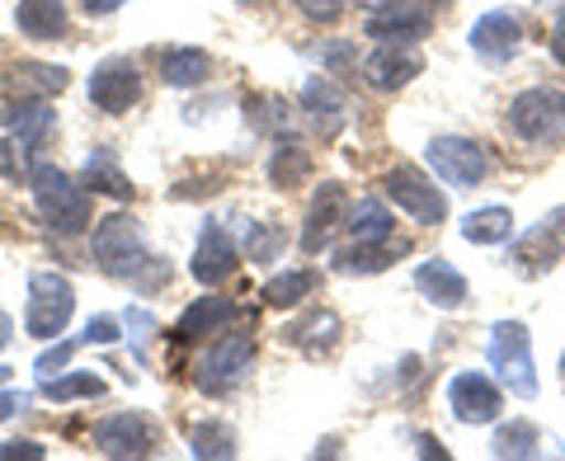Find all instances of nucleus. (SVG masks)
<instances>
[{
  "mask_svg": "<svg viewBox=\"0 0 565 461\" xmlns=\"http://www.w3.org/2000/svg\"><path fill=\"white\" fill-rule=\"evenodd\" d=\"M29 189H33V207H39V217L52 230H62V236H76V230L90 226V193H85V184L71 180L66 170H57V165H33Z\"/></svg>",
  "mask_w": 565,
  "mask_h": 461,
  "instance_id": "obj_1",
  "label": "nucleus"
},
{
  "mask_svg": "<svg viewBox=\"0 0 565 461\" xmlns=\"http://www.w3.org/2000/svg\"><path fill=\"white\" fill-rule=\"evenodd\" d=\"M490 367L500 386L519 400H533L537 396V363H533V340H527V325L523 321H500L490 330Z\"/></svg>",
  "mask_w": 565,
  "mask_h": 461,
  "instance_id": "obj_2",
  "label": "nucleus"
},
{
  "mask_svg": "<svg viewBox=\"0 0 565 461\" xmlns=\"http://www.w3.org/2000/svg\"><path fill=\"white\" fill-rule=\"evenodd\" d=\"M95 264L114 278H137L141 269L151 264L147 255V240H141V226L128 212H109L99 226H95Z\"/></svg>",
  "mask_w": 565,
  "mask_h": 461,
  "instance_id": "obj_3",
  "label": "nucleus"
},
{
  "mask_svg": "<svg viewBox=\"0 0 565 461\" xmlns=\"http://www.w3.org/2000/svg\"><path fill=\"white\" fill-rule=\"evenodd\" d=\"M509 128L533 147H552L565 137V95L552 85H533V90L514 95L509 99Z\"/></svg>",
  "mask_w": 565,
  "mask_h": 461,
  "instance_id": "obj_4",
  "label": "nucleus"
},
{
  "mask_svg": "<svg viewBox=\"0 0 565 461\" xmlns=\"http://www.w3.org/2000/svg\"><path fill=\"white\" fill-rule=\"evenodd\" d=\"M71 311H76V292L62 274H47L39 269L29 278V311H24V330L39 334V340H57L66 330Z\"/></svg>",
  "mask_w": 565,
  "mask_h": 461,
  "instance_id": "obj_5",
  "label": "nucleus"
},
{
  "mask_svg": "<svg viewBox=\"0 0 565 461\" xmlns=\"http://www.w3.org/2000/svg\"><path fill=\"white\" fill-rule=\"evenodd\" d=\"M424 161H429L434 180H444L452 189H476V184H486V174H490V156L476 147L471 137H434L429 147H424Z\"/></svg>",
  "mask_w": 565,
  "mask_h": 461,
  "instance_id": "obj_6",
  "label": "nucleus"
},
{
  "mask_svg": "<svg viewBox=\"0 0 565 461\" xmlns=\"http://www.w3.org/2000/svg\"><path fill=\"white\" fill-rule=\"evenodd\" d=\"M386 199H392L405 217H415L419 226H438V222H448V199L434 189V180H424V174L415 165H392L386 170Z\"/></svg>",
  "mask_w": 565,
  "mask_h": 461,
  "instance_id": "obj_7",
  "label": "nucleus"
},
{
  "mask_svg": "<svg viewBox=\"0 0 565 461\" xmlns=\"http://www.w3.org/2000/svg\"><path fill=\"white\" fill-rule=\"evenodd\" d=\"M565 259V203L552 207L546 217L527 230V236L509 250V264L523 274V278H537V274H552L556 264Z\"/></svg>",
  "mask_w": 565,
  "mask_h": 461,
  "instance_id": "obj_8",
  "label": "nucleus"
},
{
  "mask_svg": "<svg viewBox=\"0 0 565 461\" xmlns=\"http://www.w3.org/2000/svg\"><path fill=\"white\" fill-rule=\"evenodd\" d=\"M250 353H255L250 334H222V340L199 358V392L226 396L232 386H241L245 372H250Z\"/></svg>",
  "mask_w": 565,
  "mask_h": 461,
  "instance_id": "obj_9",
  "label": "nucleus"
},
{
  "mask_svg": "<svg viewBox=\"0 0 565 461\" xmlns=\"http://www.w3.org/2000/svg\"><path fill=\"white\" fill-rule=\"evenodd\" d=\"M434 29V10L424 0H386L367 14V33L377 43H419Z\"/></svg>",
  "mask_w": 565,
  "mask_h": 461,
  "instance_id": "obj_10",
  "label": "nucleus"
},
{
  "mask_svg": "<svg viewBox=\"0 0 565 461\" xmlns=\"http://www.w3.org/2000/svg\"><path fill=\"white\" fill-rule=\"evenodd\" d=\"M141 99V76L128 57H109L95 66L90 76V104L104 114H128L132 104Z\"/></svg>",
  "mask_w": 565,
  "mask_h": 461,
  "instance_id": "obj_11",
  "label": "nucleus"
},
{
  "mask_svg": "<svg viewBox=\"0 0 565 461\" xmlns=\"http://www.w3.org/2000/svg\"><path fill=\"white\" fill-rule=\"evenodd\" d=\"M471 52L481 62H490V66H500V62H509L519 52V43H523V20L514 10H490V14H481V20L471 24Z\"/></svg>",
  "mask_w": 565,
  "mask_h": 461,
  "instance_id": "obj_12",
  "label": "nucleus"
},
{
  "mask_svg": "<svg viewBox=\"0 0 565 461\" xmlns=\"http://www.w3.org/2000/svg\"><path fill=\"white\" fill-rule=\"evenodd\" d=\"M419 71H424V57L411 43H382L373 57L363 62V81L373 85V90H382V95H396L419 76Z\"/></svg>",
  "mask_w": 565,
  "mask_h": 461,
  "instance_id": "obj_13",
  "label": "nucleus"
},
{
  "mask_svg": "<svg viewBox=\"0 0 565 461\" xmlns=\"http://www.w3.org/2000/svg\"><path fill=\"white\" fill-rule=\"evenodd\" d=\"M448 405L457 424H490V419H500V386L486 372H457L448 386Z\"/></svg>",
  "mask_w": 565,
  "mask_h": 461,
  "instance_id": "obj_14",
  "label": "nucleus"
},
{
  "mask_svg": "<svg viewBox=\"0 0 565 461\" xmlns=\"http://www.w3.org/2000/svg\"><path fill=\"white\" fill-rule=\"evenodd\" d=\"M95 448L104 457H151L156 429L141 415H109L95 424Z\"/></svg>",
  "mask_w": 565,
  "mask_h": 461,
  "instance_id": "obj_15",
  "label": "nucleus"
},
{
  "mask_svg": "<svg viewBox=\"0 0 565 461\" xmlns=\"http://www.w3.org/2000/svg\"><path fill=\"white\" fill-rule=\"evenodd\" d=\"M349 222V193L344 184H321V193L311 199V212H307V230H302V250L316 255L326 250L330 236Z\"/></svg>",
  "mask_w": 565,
  "mask_h": 461,
  "instance_id": "obj_16",
  "label": "nucleus"
},
{
  "mask_svg": "<svg viewBox=\"0 0 565 461\" xmlns=\"http://www.w3.org/2000/svg\"><path fill=\"white\" fill-rule=\"evenodd\" d=\"M236 240L226 236L222 222H207L203 236H199V250H193V278L203 282V288H212V282L232 278L236 274Z\"/></svg>",
  "mask_w": 565,
  "mask_h": 461,
  "instance_id": "obj_17",
  "label": "nucleus"
},
{
  "mask_svg": "<svg viewBox=\"0 0 565 461\" xmlns=\"http://www.w3.org/2000/svg\"><path fill=\"white\" fill-rule=\"evenodd\" d=\"M0 128H6V137H20L39 151L57 128V114L47 109V99H10L6 114H0Z\"/></svg>",
  "mask_w": 565,
  "mask_h": 461,
  "instance_id": "obj_18",
  "label": "nucleus"
},
{
  "mask_svg": "<svg viewBox=\"0 0 565 461\" xmlns=\"http://www.w3.org/2000/svg\"><path fill=\"white\" fill-rule=\"evenodd\" d=\"M241 315V307L232 297H199L193 307L180 315V325H174V340L180 344H193V340H203V334H222L226 325H232Z\"/></svg>",
  "mask_w": 565,
  "mask_h": 461,
  "instance_id": "obj_19",
  "label": "nucleus"
},
{
  "mask_svg": "<svg viewBox=\"0 0 565 461\" xmlns=\"http://www.w3.org/2000/svg\"><path fill=\"white\" fill-rule=\"evenodd\" d=\"M415 288L424 292V301L438 311H457L467 301V278L452 269L448 259H424L415 269Z\"/></svg>",
  "mask_w": 565,
  "mask_h": 461,
  "instance_id": "obj_20",
  "label": "nucleus"
},
{
  "mask_svg": "<svg viewBox=\"0 0 565 461\" xmlns=\"http://www.w3.org/2000/svg\"><path fill=\"white\" fill-rule=\"evenodd\" d=\"M6 90L20 95V99H52L57 90H66V71L43 66V62H20V66H10Z\"/></svg>",
  "mask_w": 565,
  "mask_h": 461,
  "instance_id": "obj_21",
  "label": "nucleus"
},
{
  "mask_svg": "<svg viewBox=\"0 0 565 461\" xmlns=\"http://www.w3.org/2000/svg\"><path fill=\"white\" fill-rule=\"evenodd\" d=\"M14 20H20L24 39L52 43V39H62V33H66V6H62V0H20Z\"/></svg>",
  "mask_w": 565,
  "mask_h": 461,
  "instance_id": "obj_22",
  "label": "nucleus"
},
{
  "mask_svg": "<svg viewBox=\"0 0 565 461\" xmlns=\"http://www.w3.org/2000/svg\"><path fill=\"white\" fill-rule=\"evenodd\" d=\"M302 109L316 118L321 137H334V132L344 128V95L334 90L326 76H311V81L302 85Z\"/></svg>",
  "mask_w": 565,
  "mask_h": 461,
  "instance_id": "obj_23",
  "label": "nucleus"
},
{
  "mask_svg": "<svg viewBox=\"0 0 565 461\" xmlns=\"http://www.w3.org/2000/svg\"><path fill=\"white\" fill-rule=\"evenodd\" d=\"M349 236L353 240H363V245H382V240H392V230H396V217L386 212L382 199H359L349 207Z\"/></svg>",
  "mask_w": 565,
  "mask_h": 461,
  "instance_id": "obj_24",
  "label": "nucleus"
},
{
  "mask_svg": "<svg viewBox=\"0 0 565 461\" xmlns=\"http://www.w3.org/2000/svg\"><path fill=\"white\" fill-rule=\"evenodd\" d=\"M282 334H288V344H297L302 353H311V358H316V353L334 349V340H340V315H334V311H307L302 321L288 325Z\"/></svg>",
  "mask_w": 565,
  "mask_h": 461,
  "instance_id": "obj_25",
  "label": "nucleus"
},
{
  "mask_svg": "<svg viewBox=\"0 0 565 461\" xmlns=\"http://www.w3.org/2000/svg\"><path fill=\"white\" fill-rule=\"evenodd\" d=\"M509 236H514V212L509 207H481L462 217V240L471 245H504Z\"/></svg>",
  "mask_w": 565,
  "mask_h": 461,
  "instance_id": "obj_26",
  "label": "nucleus"
},
{
  "mask_svg": "<svg viewBox=\"0 0 565 461\" xmlns=\"http://www.w3.org/2000/svg\"><path fill=\"white\" fill-rule=\"evenodd\" d=\"M161 76H166V85H174V90H193V85L207 81V52L203 47H174V52H166Z\"/></svg>",
  "mask_w": 565,
  "mask_h": 461,
  "instance_id": "obj_27",
  "label": "nucleus"
},
{
  "mask_svg": "<svg viewBox=\"0 0 565 461\" xmlns=\"http://www.w3.org/2000/svg\"><path fill=\"white\" fill-rule=\"evenodd\" d=\"M85 189H95V193H109V199H132V184H128V174L118 170L114 161V151H90V161H85Z\"/></svg>",
  "mask_w": 565,
  "mask_h": 461,
  "instance_id": "obj_28",
  "label": "nucleus"
},
{
  "mask_svg": "<svg viewBox=\"0 0 565 461\" xmlns=\"http://www.w3.org/2000/svg\"><path fill=\"white\" fill-rule=\"evenodd\" d=\"M396 259V250H392V245H349V250H340V255H334V269H340V274H382L386 269V264H392Z\"/></svg>",
  "mask_w": 565,
  "mask_h": 461,
  "instance_id": "obj_29",
  "label": "nucleus"
},
{
  "mask_svg": "<svg viewBox=\"0 0 565 461\" xmlns=\"http://www.w3.org/2000/svg\"><path fill=\"white\" fill-rule=\"evenodd\" d=\"M316 282H321L316 269H288V274H278L269 288H264V301H269V307H297L307 292H316Z\"/></svg>",
  "mask_w": 565,
  "mask_h": 461,
  "instance_id": "obj_30",
  "label": "nucleus"
},
{
  "mask_svg": "<svg viewBox=\"0 0 565 461\" xmlns=\"http://www.w3.org/2000/svg\"><path fill=\"white\" fill-rule=\"evenodd\" d=\"M537 442H542L537 424H527V419H514V424H504V429L494 433L490 452H494V457H537Z\"/></svg>",
  "mask_w": 565,
  "mask_h": 461,
  "instance_id": "obj_31",
  "label": "nucleus"
},
{
  "mask_svg": "<svg viewBox=\"0 0 565 461\" xmlns=\"http://www.w3.org/2000/svg\"><path fill=\"white\" fill-rule=\"evenodd\" d=\"M43 396L47 400H99L104 396V382L95 372H66V377H43Z\"/></svg>",
  "mask_w": 565,
  "mask_h": 461,
  "instance_id": "obj_32",
  "label": "nucleus"
},
{
  "mask_svg": "<svg viewBox=\"0 0 565 461\" xmlns=\"http://www.w3.org/2000/svg\"><path fill=\"white\" fill-rule=\"evenodd\" d=\"M311 174V156L297 147V141H288V147H278L274 151V161H269V180L278 189H292V184H302Z\"/></svg>",
  "mask_w": 565,
  "mask_h": 461,
  "instance_id": "obj_33",
  "label": "nucleus"
},
{
  "mask_svg": "<svg viewBox=\"0 0 565 461\" xmlns=\"http://www.w3.org/2000/svg\"><path fill=\"white\" fill-rule=\"evenodd\" d=\"M189 448H193V457H236V433L226 429L222 419H207L193 429Z\"/></svg>",
  "mask_w": 565,
  "mask_h": 461,
  "instance_id": "obj_34",
  "label": "nucleus"
},
{
  "mask_svg": "<svg viewBox=\"0 0 565 461\" xmlns=\"http://www.w3.org/2000/svg\"><path fill=\"white\" fill-rule=\"evenodd\" d=\"M282 245H288V236H282L278 226H264V222H245V259L255 264H269L282 255Z\"/></svg>",
  "mask_w": 565,
  "mask_h": 461,
  "instance_id": "obj_35",
  "label": "nucleus"
},
{
  "mask_svg": "<svg viewBox=\"0 0 565 461\" xmlns=\"http://www.w3.org/2000/svg\"><path fill=\"white\" fill-rule=\"evenodd\" d=\"M0 174L6 180H14V184H29V174H33V147L29 141H20V137H6L0 141Z\"/></svg>",
  "mask_w": 565,
  "mask_h": 461,
  "instance_id": "obj_36",
  "label": "nucleus"
},
{
  "mask_svg": "<svg viewBox=\"0 0 565 461\" xmlns=\"http://www.w3.org/2000/svg\"><path fill=\"white\" fill-rule=\"evenodd\" d=\"M81 344H85V340H66V344H57V349H47L43 358L33 363V367H39V377H52V372H62V367L71 363V353H76Z\"/></svg>",
  "mask_w": 565,
  "mask_h": 461,
  "instance_id": "obj_37",
  "label": "nucleus"
},
{
  "mask_svg": "<svg viewBox=\"0 0 565 461\" xmlns=\"http://www.w3.org/2000/svg\"><path fill=\"white\" fill-rule=\"evenodd\" d=\"M297 10H302L311 24H334L344 10V0H297Z\"/></svg>",
  "mask_w": 565,
  "mask_h": 461,
  "instance_id": "obj_38",
  "label": "nucleus"
},
{
  "mask_svg": "<svg viewBox=\"0 0 565 461\" xmlns=\"http://www.w3.org/2000/svg\"><path fill=\"white\" fill-rule=\"evenodd\" d=\"M81 340H85V344H114V340H118V321H114V315H90Z\"/></svg>",
  "mask_w": 565,
  "mask_h": 461,
  "instance_id": "obj_39",
  "label": "nucleus"
},
{
  "mask_svg": "<svg viewBox=\"0 0 565 461\" xmlns=\"http://www.w3.org/2000/svg\"><path fill=\"white\" fill-rule=\"evenodd\" d=\"M316 57H321V66H330V71H344V66H353V43H321L316 47Z\"/></svg>",
  "mask_w": 565,
  "mask_h": 461,
  "instance_id": "obj_40",
  "label": "nucleus"
},
{
  "mask_svg": "<svg viewBox=\"0 0 565 461\" xmlns=\"http://www.w3.org/2000/svg\"><path fill=\"white\" fill-rule=\"evenodd\" d=\"M255 122H259L264 132H282V128H288V114H282V104H278V99H259Z\"/></svg>",
  "mask_w": 565,
  "mask_h": 461,
  "instance_id": "obj_41",
  "label": "nucleus"
},
{
  "mask_svg": "<svg viewBox=\"0 0 565 461\" xmlns=\"http://www.w3.org/2000/svg\"><path fill=\"white\" fill-rule=\"evenodd\" d=\"M128 330H137L132 340H137L141 349H147V344H151V334H156V315H151V311H141V307H137V311H128Z\"/></svg>",
  "mask_w": 565,
  "mask_h": 461,
  "instance_id": "obj_42",
  "label": "nucleus"
},
{
  "mask_svg": "<svg viewBox=\"0 0 565 461\" xmlns=\"http://www.w3.org/2000/svg\"><path fill=\"white\" fill-rule=\"evenodd\" d=\"M14 457L43 461V457H47V448H43V442H0V461H14Z\"/></svg>",
  "mask_w": 565,
  "mask_h": 461,
  "instance_id": "obj_43",
  "label": "nucleus"
},
{
  "mask_svg": "<svg viewBox=\"0 0 565 461\" xmlns=\"http://www.w3.org/2000/svg\"><path fill=\"white\" fill-rule=\"evenodd\" d=\"M24 405H29V396H24V392H0V424H6L10 415H20Z\"/></svg>",
  "mask_w": 565,
  "mask_h": 461,
  "instance_id": "obj_44",
  "label": "nucleus"
},
{
  "mask_svg": "<svg viewBox=\"0 0 565 461\" xmlns=\"http://www.w3.org/2000/svg\"><path fill=\"white\" fill-rule=\"evenodd\" d=\"M552 57L565 66V14L556 20V29H552Z\"/></svg>",
  "mask_w": 565,
  "mask_h": 461,
  "instance_id": "obj_45",
  "label": "nucleus"
},
{
  "mask_svg": "<svg viewBox=\"0 0 565 461\" xmlns=\"http://www.w3.org/2000/svg\"><path fill=\"white\" fill-rule=\"evenodd\" d=\"M415 442H419V452H424V457H448V452H444V442L429 438V433H419Z\"/></svg>",
  "mask_w": 565,
  "mask_h": 461,
  "instance_id": "obj_46",
  "label": "nucleus"
},
{
  "mask_svg": "<svg viewBox=\"0 0 565 461\" xmlns=\"http://www.w3.org/2000/svg\"><path fill=\"white\" fill-rule=\"evenodd\" d=\"M81 6L90 10V14H114V10L122 6V0H81Z\"/></svg>",
  "mask_w": 565,
  "mask_h": 461,
  "instance_id": "obj_47",
  "label": "nucleus"
},
{
  "mask_svg": "<svg viewBox=\"0 0 565 461\" xmlns=\"http://www.w3.org/2000/svg\"><path fill=\"white\" fill-rule=\"evenodd\" d=\"M14 340V321H10V315L6 311H0V349H6Z\"/></svg>",
  "mask_w": 565,
  "mask_h": 461,
  "instance_id": "obj_48",
  "label": "nucleus"
},
{
  "mask_svg": "<svg viewBox=\"0 0 565 461\" xmlns=\"http://www.w3.org/2000/svg\"><path fill=\"white\" fill-rule=\"evenodd\" d=\"M359 6H367V10H377V6H386V0H359Z\"/></svg>",
  "mask_w": 565,
  "mask_h": 461,
  "instance_id": "obj_49",
  "label": "nucleus"
},
{
  "mask_svg": "<svg viewBox=\"0 0 565 461\" xmlns=\"http://www.w3.org/2000/svg\"><path fill=\"white\" fill-rule=\"evenodd\" d=\"M10 372H14V367H0V386H6V382H10Z\"/></svg>",
  "mask_w": 565,
  "mask_h": 461,
  "instance_id": "obj_50",
  "label": "nucleus"
},
{
  "mask_svg": "<svg viewBox=\"0 0 565 461\" xmlns=\"http://www.w3.org/2000/svg\"><path fill=\"white\" fill-rule=\"evenodd\" d=\"M245 6H269V0H245Z\"/></svg>",
  "mask_w": 565,
  "mask_h": 461,
  "instance_id": "obj_51",
  "label": "nucleus"
},
{
  "mask_svg": "<svg viewBox=\"0 0 565 461\" xmlns=\"http://www.w3.org/2000/svg\"><path fill=\"white\" fill-rule=\"evenodd\" d=\"M561 382H565V353H561Z\"/></svg>",
  "mask_w": 565,
  "mask_h": 461,
  "instance_id": "obj_52",
  "label": "nucleus"
}]
</instances>
